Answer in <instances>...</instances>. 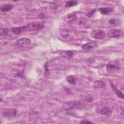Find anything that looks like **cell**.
Here are the masks:
<instances>
[{
  "label": "cell",
  "mask_w": 124,
  "mask_h": 124,
  "mask_svg": "<svg viewBox=\"0 0 124 124\" xmlns=\"http://www.w3.org/2000/svg\"><path fill=\"white\" fill-rule=\"evenodd\" d=\"M110 83V87L112 89V90H113V92L120 98H122V99H124V94L122 92H121L118 88L111 81H110L109 82Z\"/></svg>",
  "instance_id": "cell-10"
},
{
  "label": "cell",
  "mask_w": 124,
  "mask_h": 124,
  "mask_svg": "<svg viewBox=\"0 0 124 124\" xmlns=\"http://www.w3.org/2000/svg\"><path fill=\"white\" fill-rule=\"evenodd\" d=\"M77 17V15L75 13H72L65 16L62 18V20L66 22H70L75 20Z\"/></svg>",
  "instance_id": "cell-11"
},
{
  "label": "cell",
  "mask_w": 124,
  "mask_h": 124,
  "mask_svg": "<svg viewBox=\"0 0 124 124\" xmlns=\"http://www.w3.org/2000/svg\"><path fill=\"white\" fill-rule=\"evenodd\" d=\"M45 66V75H46V76H47V75H48L49 74V70H48V65H47V63H46L44 65Z\"/></svg>",
  "instance_id": "cell-25"
},
{
  "label": "cell",
  "mask_w": 124,
  "mask_h": 124,
  "mask_svg": "<svg viewBox=\"0 0 124 124\" xmlns=\"http://www.w3.org/2000/svg\"><path fill=\"white\" fill-rule=\"evenodd\" d=\"M50 8L52 10H55L58 8V5L54 2H51L50 3Z\"/></svg>",
  "instance_id": "cell-24"
},
{
  "label": "cell",
  "mask_w": 124,
  "mask_h": 124,
  "mask_svg": "<svg viewBox=\"0 0 124 124\" xmlns=\"http://www.w3.org/2000/svg\"><path fill=\"white\" fill-rule=\"evenodd\" d=\"M96 112L100 115L109 116L112 113V110L108 107H102L96 109Z\"/></svg>",
  "instance_id": "cell-7"
},
{
  "label": "cell",
  "mask_w": 124,
  "mask_h": 124,
  "mask_svg": "<svg viewBox=\"0 0 124 124\" xmlns=\"http://www.w3.org/2000/svg\"><path fill=\"white\" fill-rule=\"evenodd\" d=\"M66 80L68 83L75 85L77 82V77L74 75H69L66 77Z\"/></svg>",
  "instance_id": "cell-17"
},
{
  "label": "cell",
  "mask_w": 124,
  "mask_h": 124,
  "mask_svg": "<svg viewBox=\"0 0 124 124\" xmlns=\"http://www.w3.org/2000/svg\"><path fill=\"white\" fill-rule=\"evenodd\" d=\"M74 54V52L71 50L63 51L61 54V55L63 58H71Z\"/></svg>",
  "instance_id": "cell-18"
},
{
  "label": "cell",
  "mask_w": 124,
  "mask_h": 124,
  "mask_svg": "<svg viewBox=\"0 0 124 124\" xmlns=\"http://www.w3.org/2000/svg\"><path fill=\"white\" fill-rule=\"evenodd\" d=\"M99 13L104 15H108L110 14L113 11V8L112 7H102L98 9Z\"/></svg>",
  "instance_id": "cell-12"
},
{
  "label": "cell",
  "mask_w": 124,
  "mask_h": 124,
  "mask_svg": "<svg viewBox=\"0 0 124 124\" xmlns=\"http://www.w3.org/2000/svg\"><path fill=\"white\" fill-rule=\"evenodd\" d=\"M91 36L92 37L96 39H101L105 37L106 33L103 30H96L91 32Z\"/></svg>",
  "instance_id": "cell-5"
},
{
  "label": "cell",
  "mask_w": 124,
  "mask_h": 124,
  "mask_svg": "<svg viewBox=\"0 0 124 124\" xmlns=\"http://www.w3.org/2000/svg\"><path fill=\"white\" fill-rule=\"evenodd\" d=\"M80 99L84 101H85L86 102H92L93 101L94 98L93 97L89 94H86L82 95L80 96Z\"/></svg>",
  "instance_id": "cell-16"
},
{
  "label": "cell",
  "mask_w": 124,
  "mask_h": 124,
  "mask_svg": "<svg viewBox=\"0 0 124 124\" xmlns=\"http://www.w3.org/2000/svg\"><path fill=\"white\" fill-rule=\"evenodd\" d=\"M31 43L30 39L26 37H22L17 40L14 43V45L17 46H27Z\"/></svg>",
  "instance_id": "cell-4"
},
{
  "label": "cell",
  "mask_w": 124,
  "mask_h": 124,
  "mask_svg": "<svg viewBox=\"0 0 124 124\" xmlns=\"http://www.w3.org/2000/svg\"><path fill=\"white\" fill-rule=\"evenodd\" d=\"M108 23L111 25H116L119 24V21L116 19L110 18L108 20Z\"/></svg>",
  "instance_id": "cell-22"
},
{
  "label": "cell",
  "mask_w": 124,
  "mask_h": 124,
  "mask_svg": "<svg viewBox=\"0 0 124 124\" xmlns=\"http://www.w3.org/2000/svg\"><path fill=\"white\" fill-rule=\"evenodd\" d=\"M120 69V64L117 61L109 62L106 66V71L108 73H111Z\"/></svg>",
  "instance_id": "cell-3"
},
{
  "label": "cell",
  "mask_w": 124,
  "mask_h": 124,
  "mask_svg": "<svg viewBox=\"0 0 124 124\" xmlns=\"http://www.w3.org/2000/svg\"><path fill=\"white\" fill-rule=\"evenodd\" d=\"M96 9H92L91 10H90V11H89L86 14V16L88 17H92L93 16V15H94V14L96 12Z\"/></svg>",
  "instance_id": "cell-23"
},
{
  "label": "cell",
  "mask_w": 124,
  "mask_h": 124,
  "mask_svg": "<svg viewBox=\"0 0 124 124\" xmlns=\"http://www.w3.org/2000/svg\"><path fill=\"white\" fill-rule=\"evenodd\" d=\"M78 3H79V1L78 0H70L66 2L64 6L66 8L71 7L74 6L78 5Z\"/></svg>",
  "instance_id": "cell-20"
},
{
  "label": "cell",
  "mask_w": 124,
  "mask_h": 124,
  "mask_svg": "<svg viewBox=\"0 0 124 124\" xmlns=\"http://www.w3.org/2000/svg\"><path fill=\"white\" fill-rule=\"evenodd\" d=\"M11 31L15 35H18L22 32L25 31L24 26H20L17 27L12 28L11 29Z\"/></svg>",
  "instance_id": "cell-13"
},
{
  "label": "cell",
  "mask_w": 124,
  "mask_h": 124,
  "mask_svg": "<svg viewBox=\"0 0 124 124\" xmlns=\"http://www.w3.org/2000/svg\"><path fill=\"white\" fill-rule=\"evenodd\" d=\"M60 35L64 37V38H66L69 36V31L67 30L66 29H61L60 30Z\"/></svg>",
  "instance_id": "cell-21"
},
{
  "label": "cell",
  "mask_w": 124,
  "mask_h": 124,
  "mask_svg": "<svg viewBox=\"0 0 124 124\" xmlns=\"http://www.w3.org/2000/svg\"><path fill=\"white\" fill-rule=\"evenodd\" d=\"M10 31L9 29L6 28H0V35L1 36H9V35H10Z\"/></svg>",
  "instance_id": "cell-19"
},
{
  "label": "cell",
  "mask_w": 124,
  "mask_h": 124,
  "mask_svg": "<svg viewBox=\"0 0 124 124\" xmlns=\"http://www.w3.org/2000/svg\"><path fill=\"white\" fill-rule=\"evenodd\" d=\"M97 46V45L94 42H88L82 46V48L86 51H90L93 49Z\"/></svg>",
  "instance_id": "cell-9"
},
{
  "label": "cell",
  "mask_w": 124,
  "mask_h": 124,
  "mask_svg": "<svg viewBox=\"0 0 124 124\" xmlns=\"http://www.w3.org/2000/svg\"><path fill=\"white\" fill-rule=\"evenodd\" d=\"M106 85V83L103 80H97L94 81L93 86L95 89H99L104 88V87H105Z\"/></svg>",
  "instance_id": "cell-14"
},
{
  "label": "cell",
  "mask_w": 124,
  "mask_h": 124,
  "mask_svg": "<svg viewBox=\"0 0 124 124\" xmlns=\"http://www.w3.org/2000/svg\"><path fill=\"white\" fill-rule=\"evenodd\" d=\"M13 8V5L8 3V4H3L0 6V9L1 12H9L10 10H11Z\"/></svg>",
  "instance_id": "cell-15"
},
{
  "label": "cell",
  "mask_w": 124,
  "mask_h": 124,
  "mask_svg": "<svg viewBox=\"0 0 124 124\" xmlns=\"http://www.w3.org/2000/svg\"><path fill=\"white\" fill-rule=\"evenodd\" d=\"M123 31L118 29H111L108 33V36L111 38H118L123 36Z\"/></svg>",
  "instance_id": "cell-6"
},
{
  "label": "cell",
  "mask_w": 124,
  "mask_h": 124,
  "mask_svg": "<svg viewBox=\"0 0 124 124\" xmlns=\"http://www.w3.org/2000/svg\"><path fill=\"white\" fill-rule=\"evenodd\" d=\"M25 31H38L44 27V24L42 22H33L24 25Z\"/></svg>",
  "instance_id": "cell-1"
},
{
  "label": "cell",
  "mask_w": 124,
  "mask_h": 124,
  "mask_svg": "<svg viewBox=\"0 0 124 124\" xmlns=\"http://www.w3.org/2000/svg\"><path fill=\"white\" fill-rule=\"evenodd\" d=\"M17 114V110L16 108L9 109L4 110L2 114L3 116L7 118H15Z\"/></svg>",
  "instance_id": "cell-8"
},
{
  "label": "cell",
  "mask_w": 124,
  "mask_h": 124,
  "mask_svg": "<svg viewBox=\"0 0 124 124\" xmlns=\"http://www.w3.org/2000/svg\"><path fill=\"white\" fill-rule=\"evenodd\" d=\"M81 106V103L78 101H69L65 102L63 104L62 108L64 110H69L71 109L78 108Z\"/></svg>",
  "instance_id": "cell-2"
},
{
  "label": "cell",
  "mask_w": 124,
  "mask_h": 124,
  "mask_svg": "<svg viewBox=\"0 0 124 124\" xmlns=\"http://www.w3.org/2000/svg\"><path fill=\"white\" fill-rule=\"evenodd\" d=\"M80 124H93V123L91 122V121H87V120H82L81 121H80L79 122Z\"/></svg>",
  "instance_id": "cell-26"
}]
</instances>
